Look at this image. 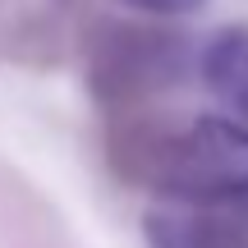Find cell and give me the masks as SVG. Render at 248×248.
I'll return each mask as SVG.
<instances>
[{
  "mask_svg": "<svg viewBox=\"0 0 248 248\" xmlns=\"http://www.w3.org/2000/svg\"><path fill=\"white\" fill-rule=\"evenodd\" d=\"M147 244L152 248H234V234L207 207H184V212H152Z\"/></svg>",
  "mask_w": 248,
  "mask_h": 248,
  "instance_id": "obj_3",
  "label": "cell"
},
{
  "mask_svg": "<svg viewBox=\"0 0 248 248\" xmlns=\"http://www.w3.org/2000/svg\"><path fill=\"white\" fill-rule=\"evenodd\" d=\"M207 88L225 101L239 124H248V28H225L207 42L202 51Z\"/></svg>",
  "mask_w": 248,
  "mask_h": 248,
  "instance_id": "obj_2",
  "label": "cell"
},
{
  "mask_svg": "<svg viewBox=\"0 0 248 248\" xmlns=\"http://www.w3.org/2000/svg\"><path fill=\"white\" fill-rule=\"evenodd\" d=\"M147 156L156 184L188 207L248 202V124L239 120H198L170 133Z\"/></svg>",
  "mask_w": 248,
  "mask_h": 248,
  "instance_id": "obj_1",
  "label": "cell"
},
{
  "mask_svg": "<svg viewBox=\"0 0 248 248\" xmlns=\"http://www.w3.org/2000/svg\"><path fill=\"white\" fill-rule=\"evenodd\" d=\"M133 9H147V14H188V9L207 5V0H124Z\"/></svg>",
  "mask_w": 248,
  "mask_h": 248,
  "instance_id": "obj_4",
  "label": "cell"
}]
</instances>
